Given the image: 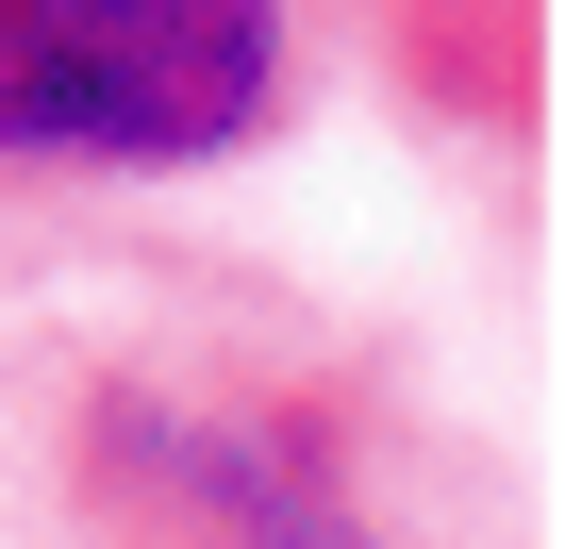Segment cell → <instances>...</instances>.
Listing matches in <instances>:
<instances>
[{
	"label": "cell",
	"mask_w": 565,
	"mask_h": 549,
	"mask_svg": "<svg viewBox=\"0 0 565 549\" xmlns=\"http://www.w3.org/2000/svg\"><path fill=\"white\" fill-rule=\"evenodd\" d=\"M317 101V0H0V200L200 183Z\"/></svg>",
	"instance_id": "1"
},
{
	"label": "cell",
	"mask_w": 565,
	"mask_h": 549,
	"mask_svg": "<svg viewBox=\"0 0 565 549\" xmlns=\"http://www.w3.org/2000/svg\"><path fill=\"white\" fill-rule=\"evenodd\" d=\"M333 18L366 34V67L433 134H466V150L548 134V0H333Z\"/></svg>",
	"instance_id": "2"
}]
</instances>
